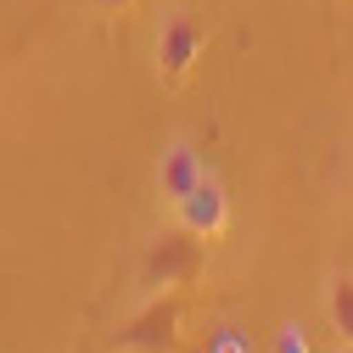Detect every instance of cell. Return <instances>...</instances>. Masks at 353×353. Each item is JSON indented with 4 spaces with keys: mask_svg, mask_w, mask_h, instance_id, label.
Segmentation results:
<instances>
[{
    "mask_svg": "<svg viewBox=\"0 0 353 353\" xmlns=\"http://www.w3.org/2000/svg\"><path fill=\"white\" fill-rule=\"evenodd\" d=\"M202 270H208V241H202V236H191L185 225H168V230L146 236L135 281H141V292H146V297H157V292H174V297H180L185 286H196V281H202Z\"/></svg>",
    "mask_w": 353,
    "mask_h": 353,
    "instance_id": "cell-1",
    "label": "cell"
},
{
    "mask_svg": "<svg viewBox=\"0 0 353 353\" xmlns=\"http://www.w3.org/2000/svg\"><path fill=\"white\" fill-rule=\"evenodd\" d=\"M208 51V28L191 6H163L157 12V34H152V62H157V79L163 84H185L196 73Z\"/></svg>",
    "mask_w": 353,
    "mask_h": 353,
    "instance_id": "cell-2",
    "label": "cell"
},
{
    "mask_svg": "<svg viewBox=\"0 0 353 353\" xmlns=\"http://www.w3.org/2000/svg\"><path fill=\"white\" fill-rule=\"evenodd\" d=\"M112 347L118 353H180V297L174 292L141 297V308L112 331Z\"/></svg>",
    "mask_w": 353,
    "mask_h": 353,
    "instance_id": "cell-3",
    "label": "cell"
},
{
    "mask_svg": "<svg viewBox=\"0 0 353 353\" xmlns=\"http://www.w3.org/2000/svg\"><path fill=\"white\" fill-rule=\"evenodd\" d=\"M208 157H202V146L196 141H185V135H174V141H163V152H157V168H152V180H157V196L174 208V202H185L202 180H208Z\"/></svg>",
    "mask_w": 353,
    "mask_h": 353,
    "instance_id": "cell-4",
    "label": "cell"
},
{
    "mask_svg": "<svg viewBox=\"0 0 353 353\" xmlns=\"http://www.w3.org/2000/svg\"><path fill=\"white\" fill-rule=\"evenodd\" d=\"M174 225H185L202 241H219V236L230 230V191L219 185V174H208L185 202H174Z\"/></svg>",
    "mask_w": 353,
    "mask_h": 353,
    "instance_id": "cell-5",
    "label": "cell"
},
{
    "mask_svg": "<svg viewBox=\"0 0 353 353\" xmlns=\"http://www.w3.org/2000/svg\"><path fill=\"white\" fill-rule=\"evenodd\" d=\"M320 308H325V325L336 342L353 347V270H331L320 286Z\"/></svg>",
    "mask_w": 353,
    "mask_h": 353,
    "instance_id": "cell-6",
    "label": "cell"
},
{
    "mask_svg": "<svg viewBox=\"0 0 353 353\" xmlns=\"http://www.w3.org/2000/svg\"><path fill=\"white\" fill-rule=\"evenodd\" d=\"M270 353H308V331H303L297 320H281V325H275V342H270Z\"/></svg>",
    "mask_w": 353,
    "mask_h": 353,
    "instance_id": "cell-7",
    "label": "cell"
},
{
    "mask_svg": "<svg viewBox=\"0 0 353 353\" xmlns=\"http://www.w3.org/2000/svg\"><path fill=\"white\" fill-rule=\"evenodd\" d=\"M208 353H252V342H247L241 331H219V336L208 342Z\"/></svg>",
    "mask_w": 353,
    "mask_h": 353,
    "instance_id": "cell-8",
    "label": "cell"
},
{
    "mask_svg": "<svg viewBox=\"0 0 353 353\" xmlns=\"http://www.w3.org/2000/svg\"><path fill=\"white\" fill-rule=\"evenodd\" d=\"M107 12H129V6H141V0H101Z\"/></svg>",
    "mask_w": 353,
    "mask_h": 353,
    "instance_id": "cell-9",
    "label": "cell"
},
{
    "mask_svg": "<svg viewBox=\"0 0 353 353\" xmlns=\"http://www.w3.org/2000/svg\"><path fill=\"white\" fill-rule=\"evenodd\" d=\"M331 353H353V347H347V342H336V347H331Z\"/></svg>",
    "mask_w": 353,
    "mask_h": 353,
    "instance_id": "cell-10",
    "label": "cell"
}]
</instances>
